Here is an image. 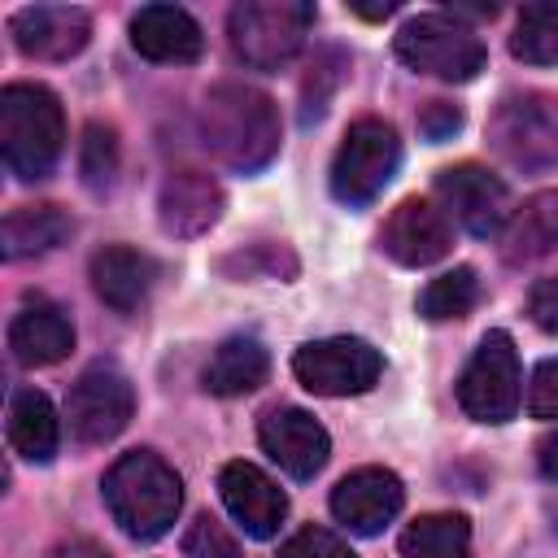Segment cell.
Instances as JSON below:
<instances>
[{"label": "cell", "mask_w": 558, "mask_h": 558, "mask_svg": "<svg viewBox=\"0 0 558 558\" xmlns=\"http://www.w3.org/2000/svg\"><path fill=\"white\" fill-rule=\"evenodd\" d=\"M201 140L222 166L253 174L279 153V109L248 83H218L201 105Z\"/></svg>", "instance_id": "obj_1"}, {"label": "cell", "mask_w": 558, "mask_h": 558, "mask_svg": "<svg viewBox=\"0 0 558 558\" xmlns=\"http://www.w3.org/2000/svg\"><path fill=\"white\" fill-rule=\"evenodd\" d=\"M105 506L113 523L135 541H157L174 527L183 506V484L170 462H161L153 449H131L105 471Z\"/></svg>", "instance_id": "obj_2"}, {"label": "cell", "mask_w": 558, "mask_h": 558, "mask_svg": "<svg viewBox=\"0 0 558 558\" xmlns=\"http://www.w3.org/2000/svg\"><path fill=\"white\" fill-rule=\"evenodd\" d=\"M65 148L61 100L44 83H9L0 92V153L13 179H48Z\"/></svg>", "instance_id": "obj_3"}, {"label": "cell", "mask_w": 558, "mask_h": 558, "mask_svg": "<svg viewBox=\"0 0 558 558\" xmlns=\"http://www.w3.org/2000/svg\"><path fill=\"white\" fill-rule=\"evenodd\" d=\"M314 26V4L305 0H244L227 17L231 52L248 70H279L288 65Z\"/></svg>", "instance_id": "obj_4"}, {"label": "cell", "mask_w": 558, "mask_h": 558, "mask_svg": "<svg viewBox=\"0 0 558 558\" xmlns=\"http://www.w3.org/2000/svg\"><path fill=\"white\" fill-rule=\"evenodd\" d=\"M397 57L414 74H432L445 83H471L488 52L475 26H466L458 13H418L397 31Z\"/></svg>", "instance_id": "obj_5"}, {"label": "cell", "mask_w": 558, "mask_h": 558, "mask_svg": "<svg viewBox=\"0 0 558 558\" xmlns=\"http://www.w3.org/2000/svg\"><path fill=\"white\" fill-rule=\"evenodd\" d=\"M401 166V140L384 118H357L331 157V196L349 209L371 205Z\"/></svg>", "instance_id": "obj_6"}, {"label": "cell", "mask_w": 558, "mask_h": 558, "mask_svg": "<svg viewBox=\"0 0 558 558\" xmlns=\"http://www.w3.org/2000/svg\"><path fill=\"white\" fill-rule=\"evenodd\" d=\"M488 140L514 170L558 166V96L545 92L501 96L488 118Z\"/></svg>", "instance_id": "obj_7"}, {"label": "cell", "mask_w": 558, "mask_h": 558, "mask_svg": "<svg viewBox=\"0 0 558 558\" xmlns=\"http://www.w3.org/2000/svg\"><path fill=\"white\" fill-rule=\"evenodd\" d=\"M519 397H523V379H519L514 340L510 331H488L458 379V405L475 423H506L514 418Z\"/></svg>", "instance_id": "obj_8"}, {"label": "cell", "mask_w": 558, "mask_h": 558, "mask_svg": "<svg viewBox=\"0 0 558 558\" xmlns=\"http://www.w3.org/2000/svg\"><path fill=\"white\" fill-rule=\"evenodd\" d=\"M292 371L318 397H357V392L375 388L384 357L362 336H327V340L301 344L292 353Z\"/></svg>", "instance_id": "obj_9"}, {"label": "cell", "mask_w": 558, "mask_h": 558, "mask_svg": "<svg viewBox=\"0 0 558 558\" xmlns=\"http://www.w3.org/2000/svg\"><path fill=\"white\" fill-rule=\"evenodd\" d=\"M131 410H135V392H131V379L109 366V362H96L87 366L70 397H65V418H70V432L83 440V445H109L113 436H122V427L131 423Z\"/></svg>", "instance_id": "obj_10"}, {"label": "cell", "mask_w": 558, "mask_h": 558, "mask_svg": "<svg viewBox=\"0 0 558 558\" xmlns=\"http://www.w3.org/2000/svg\"><path fill=\"white\" fill-rule=\"evenodd\" d=\"M436 196L445 205V214L471 231L475 240H488V235H501L506 218H510V192L506 183L475 166V161H462V166H445L436 174Z\"/></svg>", "instance_id": "obj_11"}, {"label": "cell", "mask_w": 558, "mask_h": 558, "mask_svg": "<svg viewBox=\"0 0 558 558\" xmlns=\"http://www.w3.org/2000/svg\"><path fill=\"white\" fill-rule=\"evenodd\" d=\"M257 440L262 449L270 453V462L279 471H288L292 480H310L323 471L327 453H331V436L327 427L296 410V405H279V410H266L262 423H257Z\"/></svg>", "instance_id": "obj_12"}, {"label": "cell", "mask_w": 558, "mask_h": 558, "mask_svg": "<svg viewBox=\"0 0 558 558\" xmlns=\"http://www.w3.org/2000/svg\"><path fill=\"white\" fill-rule=\"evenodd\" d=\"M9 35L22 57L70 61L74 52L87 48L92 17H87V9H74V4H26L9 17Z\"/></svg>", "instance_id": "obj_13"}, {"label": "cell", "mask_w": 558, "mask_h": 558, "mask_svg": "<svg viewBox=\"0 0 558 558\" xmlns=\"http://www.w3.org/2000/svg\"><path fill=\"white\" fill-rule=\"evenodd\" d=\"M218 497L227 506V514L253 536V541H270L279 532V523L288 519V497L283 488L253 462H227L218 471Z\"/></svg>", "instance_id": "obj_14"}, {"label": "cell", "mask_w": 558, "mask_h": 558, "mask_svg": "<svg viewBox=\"0 0 558 558\" xmlns=\"http://www.w3.org/2000/svg\"><path fill=\"white\" fill-rule=\"evenodd\" d=\"M405 501V488L401 480L388 471V466H362V471H349L336 488H331V514L357 532V536H375L384 532L397 510Z\"/></svg>", "instance_id": "obj_15"}, {"label": "cell", "mask_w": 558, "mask_h": 558, "mask_svg": "<svg viewBox=\"0 0 558 558\" xmlns=\"http://www.w3.org/2000/svg\"><path fill=\"white\" fill-rule=\"evenodd\" d=\"M449 244H453L449 218L418 196H405L379 231V248L401 266H432L449 253Z\"/></svg>", "instance_id": "obj_16"}, {"label": "cell", "mask_w": 558, "mask_h": 558, "mask_svg": "<svg viewBox=\"0 0 558 558\" xmlns=\"http://www.w3.org/2000/svg\"><path fill=\"white\" fill-rule=\"evenodd\" d=\"M131 44L140 57L148 61H166V65H187L201 57L205 35L196 26V17L179 4H144L131 17Z\"/></svg>", "instance_id": "obj_17"}, {"label": "cell", "mask_w": 558, "mask_h": 558, "mask_svg": "<svg viewBox=\"0 0 558 558\" xmlns=\"http://www.w3.org/2000/svg\"><path fill=\"white\" fill-rule=\"evenodd\" d=\"M222 214V187L214 174L205 170H174L166 183H161V196H157V218H161V231L170 235H201L218 222Z\"/></svg>", "instance_id": "obj_18"}, {"label": "cell", "mask_w": 558, "mask_h": 558, "mask_svg": "<svg viewBox=\"0 0 558 558\" xmlns=\"http://www.w3.org/2000/svg\"><path fill=\"white\" fill-rule=\"evenodd\" d=\"M9 349L22 366H52L74 349V323L61 305L35 296L9 323Z\"/></svg>", "instance_id": "obj_19"}, {"label": "cell", "mask_w": 558, "mask_h": 558, "mask_svg": "<svg viewBox=\"0 0 558 558\" xmlns=\"http://www.w3.org/2000/svg\"><path fill=\"white\" fill-rule=\"evenodd\" d=\"M153 279H157V262L148 253H140V248L105 244L100 253H92V288L118 314L140 310L148 288H153Z\"/></svg>", "instance_id": "obj_20"}, {"label": "cell", "mask_w": 558, "mask_h": 558, "mask_svg": "<svg viewBox=\"0 0 558 558\" xmlns=\"http://www.w3.org/2000/svg\"><path fill=\"white\" fill-rule=\"evenodd\" d=\"M266 375H270L266 344L253 336H231L209 353L201 379H205V392H214V397H244V392L262 388Z\"/></svg>", "instance_id": "obj_21"}, {"label": "cell", "mask_w": 558, "mask_h": 558, "mask_svg": "<svg viewBox=\"0 0 558 558\" xmlns=\"http://www.w3.org/2000/svg\"><path fill=\"white\" fill-rule=\"evenodd\" d=\"M4 432H9L13 453H22L26 462H39L44 466V462L57 458V445H61L57 410H52V401L39 388H13Z\"/></svg>", "instance_id": "obj_22"}, {"label": "cell", "mask_w": 558, "mask_h": 558, "mask_svg": "<svg viewBox=\"0 0 558 558\" xmlns=\"http://www.w3.org/2000/svg\"><path fill=\"white\" fill-rule=\"evenodd\" d=\"M549 248H558V192H536L510 209L501 227V253L506 262H532Z\"/></svg>", "instance_id": "obj_23"}, {"label": "cell", "mask_w": 558, "mask_h": 558, "mask_svg": "<svg viewBox=\"0 0 558 558\" xmlns=\"http://www.w3.org/2000/svg\"><path fill=\"white\" fill-rule=\"evenodd\" d=\"M70 231H74V222L61 205H22L4 218L0 244H4V257L17 262V257H39V253L57 248Z\"/></svg>", "instance_id": "obj_24"}, {"label": "cell", "mask_w": 558, "mask_h": 558, "mask_svg": "<svg viewBox=\"0 0 558 558\" xmlns=\"http://www.w3.org/2000/svg\"><path fill=\"white\" fill-rule=\"evenodd\" d=\"M401 558H471V523L462 514H418L401 532Z\"/></svg>", "instance_id": "obj_25"}, {"label": "cell", "mask_w": 558, "mask_h": 558, "mask_svg": "<svg viewBox=\"0 0 558 558\" xmlns=\"http://www.w3.org/2000/svg\"><path fill=\"white\" fill-rule=\"evenodd\" d=\"M510 52L527 65H549L558 61V0H536L519 9Z\"/></svg>", "instance_id": "obj_26"}, {"label": "cell", "mask_w": 558, "mask_h": 558, "mask_svg": "<svg viewBox=\"0 0 558 558\" xmlns=\"http://www.w3.org/2000/svg\"><path fill=\"white\" fill-rule=\"evenodd\" d=\"M480 301V279L471 266H453L445 275H436L423 292H418V314L427 323H449V318H462L471 314V305Z\"/></svg>", "instance_id": "obj_27"}, {"label": "cell", "mask_w": 558, "mask_h": 558, "mask_svg": "<svg viewBox=\"0 0 558 558\" xmlns=\"http://www.w3.org/2000/svg\"><path fill=\"white\" fill-rule=\"evenodd\" d=\"M78 170H83V183L92 192H105L113 183V170H118V140H113V126H100L92 122L87 135H83V153H78Z\"/></svg>", "instance_id": "obj_28"}, {"label": "cell", "mask_w": 558, "mask_h": 558, "mask_svg": "<svg viewBox=\"0 0 558 558\" xmlns=\"http://www.w3.org/2000/svg\"><path fill=\"white\" fill-rule=\"evenodd\" d=\"M183 554L187 558H240V545L214 514H196V523L183 536Z\"/></svg>", "instance_id": "obj_29"}, {"label": "cell", "mask_w": 558, "mask_h": 558, "mask_svg": "<svg viewBox=\"0 0 558 558\" xmlns=\"http://www.w3.org/2000/svg\"><path fill=\"white\" fill-rule=\"evenodd\" d=\"M279 558H353V549L327 527H301L279 545Z\"/></svg>", "instance_id": "obj_30"}, {"label": "cell", "mask_w": 558, "mask_h": 558, "mask_svg": "<svg viewBox=\"0 0 558 558\" xmlns=\"http://www.w3.org/2000/svg\"><path fill=\"white\" fill-rule=\"evenodd\" d=\"M340 70H344L340 52H327V57L314 65V74H310V78H305V87H301V96H305V109H301V118H305V122L323 118V109H327V96H331V87L340 83Z\"/></svg>", "instance_id": "obj_31"}, {"label": "cell", "mask_w": 558, "mask_h": 558, "mask_svg": "<svg viewBox=\"0 0 558 558\" xmlns=\"http://www.w3.org/2000/svg\"><path fill=\"white\" fill-rule=\"evenodd\" d=\"M527 410H532V418H558V357H545L532 371Z\"/></svg>", "instance_id": "obj_32"}, {"label": "cell", "mask_w": 558, "mask_h": 558, "mask_svg": "<svg viewBox=\"0 0 558 558\" xmlns=\"http://www.w3.org/2000/svg\"><path fill=\"white\" fill-rule=\"evenodd\" d=\"M527 318H532L541 331L558 336V275L532 283V292H527Z\"/></svg>", "instance_id": "obj_33"}, {"label": "cell", "mask_w": 558, "mask_h": 558, "mask_svg": "<svg viewBox=\"0 0 558 558\" xmlns=\"http://www.w3.org/2000/svg\"><path fill=\"white\" fill-rule=\"evenodd\" d=\"M458 126H462V109H453L449 100H427L423 113H418V131H423L432 144L449 140Z\"/></svg>", "instance_id": "obj_34"}, {"label": "cell", "mask_w": 558, "mask_h": 558, "mask_svg": "<svg viewBox=\"0 0 558 558\" xmlns=\"http://www.w3.org/2000/svg\"><path fill=\"white\" fill-rule=\"evenodd\" d=\"M536 466L545 480H558V432H549L541 445H536Z\"/></svg>", "instance_id": "obj_35"}, {"label": "cell", "mask_w": 558, "mask_h": 558, "mask_svg": "<svg viewBox=\"0 0 558 558\" xmlns=\"http://www.w3.org/2000/svg\"><path fill=\"white\" fill-rule=\"evenodd\" d=\"M52 558H109V554H105L96 541H83V536H78V541H61V545L52 549Z\"/></svg>", "instance_id": "obj_36"}, {"label": "cell", "mask_w": 558, "mask_h": 558, "mask_svg": "<svg viewBox=\"0 0 558 558\" xmlns=\"http://www.w3.org/2000/svg\"><path fill=\"white\" fill-rule=\"evenodd\" d=\"M353 13H362V17H388V13H397V0H384V4H349Z\"/></svg>", "instance_id": "obj_37"}]
</instances>
